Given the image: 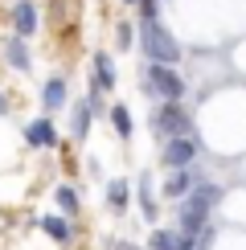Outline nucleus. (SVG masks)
Wrapping results in <instances>:
<instances>
[{
	"label": "nucleus",
	"instance_id": "nucleus-1",
	"mask_svg": "<svg viewBox=\"0 0 246 250\" xmlns=\"http://www.w3.org/2000/svg\"><path fill=\"white\" fill-rule=\"evenodd\" d=\"M140 45H144V58L160 62V66H177V62H181L177 37H172L156 17H144V21H140Z\"/></svg>",
	"mask_w": 246,
	"mask_h": 250
},
{
	"label": "nucleus",
	"instance_id": "nucleus-2",
	"mask_svg": "<svg viewBox=\"0 0 246 250\" xmlns=\"http://www.w3.org/2000/svg\"><path fill=\"white\" fill-rule=\"evenodd\" d=\"M144 82H148V95H160V99H172V103H181V95H184V78L177 74V66L152 62L144 70Z\"/></svg>",
	"mask_w": 246,
	"mask_h": 250
},
{
	"label": "nucleus",
	"instance_id": "nucleus-3",
	"mask_svg": "<svg viewBox=\"0 0 246 250\" xmlns=\"http://www.w3.org/2000/svg\"><path fill=\"white\" fill-rule=\"evenodd\" d=\"M205 217H209V205H205L197 193H193V197H181V234H184V238H197L205 226H209Z\"/></svg>",
	"mask_w": 246,
	"mask_h": 250
},
{
	"label": "nucleus",
	"instance_id": "nucleus-4",
	"mask_svg": "<svg viewBox=\"0 0 246 250\" xmlns=\"http://www.w3.org/2000/svg\"><path fill=\"white\" fill-rule=\"evenodd\" d=\"M156 131H160V135H168V140H172V135H189V115H184L177 103L168 99V103L156 111Z\"/></svg>",
	"mask_w": 246,
	"mask_h": 250
},
{
	"label": "nucleus",
	"instance_id": "nucleus-5",
	"mask_svg": "<svg viewBox=\"0 0 246 250\" xmlns=\"http://www.w3.org/2000/svg\"><path fill=\"white\" fill-rule=\"evenodd\" d=\"M193 156H197V144H193V135H172V140L164 144V156H160V160L168 164V168H189Z\"/></svg>",
	"mask_w": 246,
	"mask_h": 250
},
{
	"label": "nucleus",
	"instance_id": "nucleus-6",
	"mask_svg": "<svg viewBox=\"0 0 246 250\" xmlns=\"http://www.w3.org/2000/svg\"><path fill=\"white\" fill-rule=\"evenodd\" d=\"M25 140H29V148H54L58 131H54V123H49V119H33L25 127Z\"/></svg>",
	"mask_w": 246,
	"mask_h": 250
},
{
	"label": "nucleus",
	"instance_id": "nucleus-7",
	"mask_svg": "<svg viewBox=\"0 0 246 250\" xmlns=\"http://www.w3.org/2000/svg\"><path fill=\"white\" fill-rule=\"evenodd\" d=\"M13 25H17V37H29L37 29V8L29 0H17L13 4Z\"/></svg>",
	"mask_w": 246,
	"mask_h": 250
},
{
	"label": "nucleus",
	"instance_id": "nucleus-8",
	"mask_svg": "<svg viewBox=\"0 0 246 250\" xmlns=\"http://www.w3.org/2000/svg\"><path fill=\"white\" fill-rule=\"evenodd\" d=\"M189 185H193V181H189V172H184V168H172L160 193L168 197V201H181V197H189Z\"/></svg>",
	"mask_w": 246,
	"mask_h": 250
},
{
	"label": "nucleus",
	"instance_id": "nucleus-9",
	"mask_svg": "<svg viewBox=\"0 0 246 250\" xmlns=\"http://www.w3.org/2000/svg\"><path fill=\"white\" fill-rule=\"evenodd\" d=\"M62 103H66V82H62V78H49L45 86H41V107H45V111H58Z\"/></svg>",
	"mask_w": 246,
	"mask_h": 250
},
{
	"label": "nucleus",
	"instance_id": "nucleus-10",
	"mask_svg": "<svg viewBox=\"0 0 246 250\" xmlns=\"http://www.w3.org/2000/svg\"><path fill=\"white\" fill-rule=\"evenodd\" d=\"M181 246H184V234H177V230H156L148 242V250H181Z\"/></svg>",
	"mask_w": 246,
	"mask_h": 250
},
{
	"label": "nucleus",
	"instance_id": "nucleus-11",
	"mask_svg": "<svg viewBox=\"0 0 246 250\" xmlns=\"http://www.w3.org/2000/svg\"><path fill=\"white\" fill-rule=\"evenodd\" d=\"M4 58H8V66H17V70H29V49H25V41L13 37L4 45Z\"/></svg>",
	"mask_w": 246,
	"mask_h": 250
},
{
	"label": "nucleus",
	"instance_id": "nucleus-12",
	"mask_svg": "<svg viewBox=\"0 0 246 250\" xmlns=\"http://www.w3.org/2000/svg\"><path fill=\"white\" fill-rule=\"evenodd\" d=\"M95 78H99V90H111V86H115V66H111L107 54L95 58Z\"/></svg>",
	"mask_w": 246,
	"mask_h": 250
},
{
	"label": "nucleus",
	"instance_id": "nucleus-13",
	"mask_svg": "<svg viewBox=\"0 0 246 250\" xmlns=\"http://www.w3.org/2000/svg\"><path fill=\"white\" fill-rule=\"evenodd\" d=\"M41 230H45L49 238H58V242H70V226H66V217H41Z\"/></svg>",
	"mask_w": 246,
	"mask_h": 250
},
{
	"label": "nucleus",
	"instance_id": "nucleus-14",
	"mask_svg": "<svg viewBox=\"0 0 246 250\" xmlns=\"http://www.w3.org/2000/svg\"><path fill=\"white\" fill-rule=\"evenodd\" d=\"M86 131H90V103H78L74 107V135L86 140Z\"/></svg>",
	"mask_w": 246,
	"mask_h": 250
},
{
	"label": "nucleus",
	"instance_id": "nucleus-15",
	"mask_svg": "<svg viewBox=\"0 0 246 250\" xmlns=\"http://www.w3.org/2000/svg\"><path fill=\"white\" fill-rule=\"evenodd\" d=\"M107 205H115V209L127 205V181H111L107 185Z\"/></svg>",
	"mask_w": 246,
	"mask_h": 250
},
{
	"label": "nucleus",
	"instance_id": "nucleus-16",
	"mask_svg": "<svg viewBox=\"0 0 246 250\" xmlns=\"http://www.w3.org/2000/svg\"><path fill=\"white\" fill-rule=\"evenodd\" d=\"M140 209L148 222H156V201H152V193H148V172H144V181H140Z\"/></svg>",
	"mask_w": 246,
	"mask_h": 250
},
{
	"label": "nucleus",
	"instance_id": "nucleus-17",
	"mask_svg": "<svg viewBox=\"0 0 246 250\" xmlns=\"http://www.w3.org/2000/svg\"><path fill=\"white\" fill-rule=\"evenodd\" d=\"M58 205H62V209H66V213H78L82 197H78L74 189H70V185H62V189H58Z\"/></svg>",
	"mask_w": 246,
	"mask_h": 250
},
{
	"label": "nucleus",
	"instance_id": "nucleus-18",
	"mask_svg": "<svg viewBox=\"0 0 246 250\" xmlns=\"http://www.w3.org/2000/svg\"><path fill=\"white\" fill-rule=\"evenodd\" d=\"M111 123H115V131L127 140L131 135V115H127V107H111Z\"/></svg>",
	"mask_w": 246,
	"mask_h": 250
},
{
	"label": "nucleus",
	"instance_id": "nucleus-19",
	"mask_svg": "<svg viewBox=\"0 0 246 250\" xmlns=\"http://www.w3.org/2000/svg\"><path fill=\"white\" fill-rule=\"evenodd\" d=\"M197 197H201V201L213 209V205L222 201V189H218V185H209V181H201V185H197Z\"/></svg>",
	"mask_w": 246,
	"mask_h": 250
},
{
	"label": "nucleus",
	"instance_id": "nucleus-20",
	"mask_svg": "<svg viewBox=\"0 0 246 250\" xmlns=\"http://www.w3.org/2000/svg\"><path fill=\"white\" fill-rule=\"evenodd\" d=\"M213 238H218V230H213V226H205V230L197 234V250H209V246H213Z\"/></svg>",
	"mask_w": 246,
	"mask_h": 250
},
{
	"label": "nucleus",
	"instance_id": "nucleus-21",
	"mask_svg": "<svg viewBox=\"0 0 246 250\" xmlns=\"http://www.w3.org/2000/svg\"><path fill=\"white\" fill-rule=\"evenodd\" d=\"M131 41H136V29H131V25H119V45H123V49H127V45H131Z\"/></svg>",
	"mask_w": 246,
	"mask_h": 250
},
{
	"label": "nucleus",
	"instance_id": "nucleus-22",
	"mask_svg": "<svg viewBox=\"0 0 246 250\" xmlns=\"http://www.w3.org/2000/svg\"><path fill=\"white\" fill-rule=\"evenodd\" d=\"M115 250H136V246H131V242H115Z\"/></svg>",
	"mask_w": 246,
	"mask_h": 250
},
{
	"label": "nucleus",
	"instance_id": "nucleus-23",
	"mask_svg": "<svg viewBox=\"0 0 246 250\" xmlns=\"http://www.w3.org/2000/svg\"><path fill=\"white\" fill-rule=\"evenodd\" d=\"M4 111H8V99H4V95H0V115H4Z\"/></svg>",
	"mask_w": 246,
	"mask_h": 250
},
{
	"label": "nucleus",
	"instance_id": "nucleus-24",
	"mask_svg": "<svg viewBox=\"0 0 246 250\" xmlns=\"http://www.w3.org/2000/svg\"><path fill=\"white\" fill-rule=\"evenodd\" d=\"M127 4H144V0H127Z\"/></svg>",
	"mask_w": 246,
	"mask_h": 250
}]
</instances>
